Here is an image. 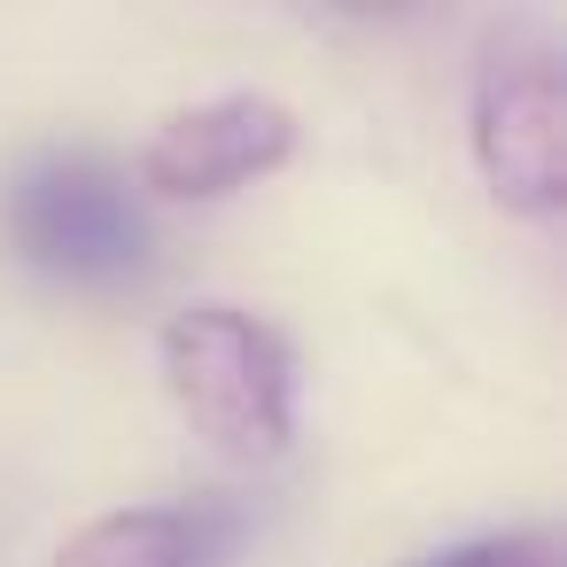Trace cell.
<instances>
[{
  "mask_svg": "<svg viewBox=\"0 0 567 567\" xmlns=\"http://www.w3.org/2000/svg\"><path fill=\"white\" fill-rule=\"evenodd\" d=\"M164 389L179 420L226 458H280L296 435V358L272 319L195 303L164 327Z\"/></svg>",
  "mask_w": 567,
  "mask_h": 567,
  "instance_id": "1",
  "label": "cell"
},
{
  "mask_svg": "<svg viewBox=\"0 0 567 567\" xmlns=\"http://www.w3.org/2000/svg\"><path fill=\"white\" fill-rule=\"evenodd\" d=\"M0 226H9V249L32 272L63 280V288H125L148 272V249H156L133 179L86 148L32 156L9 179Z\"/></svg>",
  "mask_w": 567,
  "mask_h": 567,
  "instance_id": "2",
  "label": "cell"
},
{
  "mask_svg": "<svg viewBox=\"0 0 567 567\" xmlns=\"http://www.w3.org/2000/svg\"><path fill=\"white\" fill-rule=\"evenodd\" d=\"M466 117L489 195L520 218H551L567 203V86L559 48L536 24H497L482 40Z\"/></svg>",
  "mask_w": 567,
  "mask_h": 567,
  "instance_id": "3",
  "label": "cell"
},
{
  "mask_svg": "<svg viewBox=\"0 0 567 567\" xmlns=\"http://www.w3.org/2000/svg\"><path fill=\"white\" fill-rule=\"evenodd\" d=\"M296 148V117L272 94H218L195 110H172L141 148V187L164 203H218L265 172H280Z\"/></svg>",
  "mask_w": 567,
  "mask_h": 567,
  "instance_id": "4",
  "label": "cell"
},
{
  "mask_svg": "<svg viewBox=\"0 0 567 567\" xmlns=\"http://www.w3.org/2000/svg\"><path fill=\"white\" fill-rule=\"evenodd\" d=\"M234 544V513L226 505H125L86 520L55 567H210Z\"/></svg>",
  "mask_w": 567,
  "mask_h": 567,
  "instance_id": "5",
  "label": "cell"
},
{
  "mask_svg": "<svg viewBox=\"0 0 567 567\" xmlns=\"http://www.w3.org/2000/svg\"><path fill=\"white\" fill-rule=\"evenodd\" d=\"M420 567H559V551H551V528H497V536L451 544Z\"/></svg>",
  "mask_w": 567,
  "mask_h": 567,
  "instance_id": "6",
  "label": "cell"
}]
</instances>
